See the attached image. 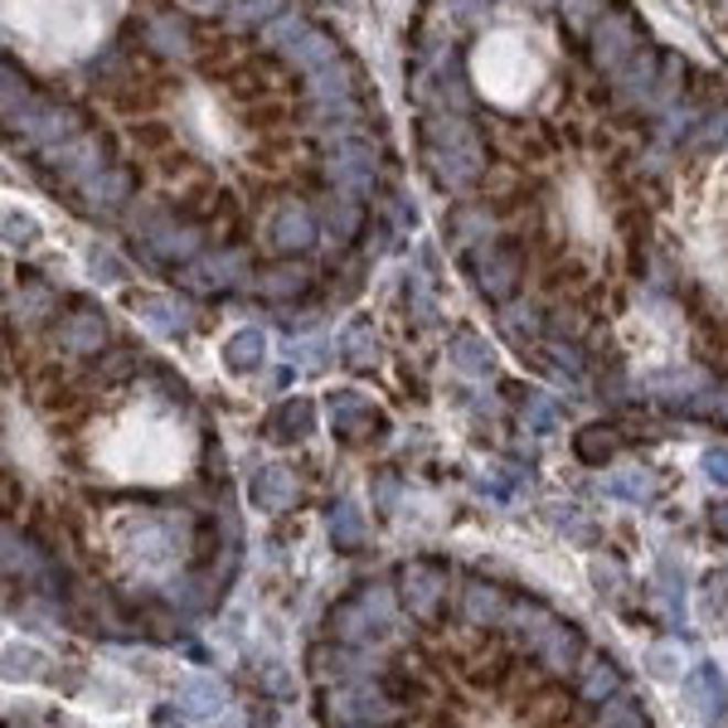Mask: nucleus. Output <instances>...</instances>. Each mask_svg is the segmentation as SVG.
<instances>
[{
    "label": "nucleus",
    "mask_w": 728,
    "mask_h": 728,
    "mask_svg": "<svg viewBox=\"0 0 728 728\" xmlns=\"http://www.w3.org/2000/svg\"><path fill=\"white\" fill-rule=\"evenodd\" d=\"M679 695H685L689 704V714H695L699 724H709V728H719L724 719V709H728V685H724V675H719V665L714 661H699L695 671H689L685 679H679Z\"/></svg>",
    "instance_id": "nucleus-7"
},
{
    "label": "nucleus",
    "mask_w": 728,
    "mask_h": 728,
    "mask_svg": "<svg viewBox=\"0 0 728 728\" xmlns=\"http://www.w3.org/2000/svg\"><path fill=\"white\" fill-rule=\"evenodd\" d=\"M709 525H714V529H719V534H724V539H728V501H724V505H714V515H709Z\"/></svg>",
    "instance_id": "nucleus-61"
},
{
    "label": "nucleus",
    "mask_w": 728,
    "mask_h": 728,
    "mask_svg": "<svg viewBox=\"0 0 728 728\" xmlns=\"http://www.w3.org/2000/svg\"><path fill=\"white\" fill-rule=\"evenodd\" d=\"M224 704H228V685L214 675H190L175 689V709L190 714V719H214V714H224Z\"/></svg>",
    "instance_id": "nucleus-15"
},
{
    "label": "nucleus",
    "mask_w": 728,
    "mask_h": 728,
    "mask_svg": "<svg viewBox=\"0 0 728 728\" xmlns=\"http://www.w3.org/2000/svg\"><path fill=\"white\" fill-rule=\"evenodd\" d=\"M477 287L491 301H505L520 287V258L510 248H485L477 258Z\"/></svg>",
    "instance_id": "nucleus-16"
},
{
    "label": "nucleus",
    "mask_w": 728,
    "mask_h": 728,
    "mask_svg": "<svg viewBox=\"0 0 728 728\" xmlns=\"http://www.w3.org/2000/svg\"><path fill=\"white\" fill-rule=\"evenodd\" d=\"M501 325H505V335H510V340H529V335H539V315H534L529 307H510V311H501Z\"/></svg>",
    "instance_id": "nucleus-46"
},
{
    "label": "nucleus",
    "mask_w": 728,
    "mask_h": 728,
    "mask_svg": "<svg viewBox=\"0 0 728 728\" xmlns=\"http://www.w3.org/2000/svg\"><path fill=\"white\" fill-rule=\"evenodd\" d=\"M471 78H477V88L491 97V103L515 107L539 88L544 54L525 40V34H491V40L471 54Z\"/></svg>",
    "instance_id": "nucleus-1"
},
{
    "label": "nucleus",
    "mask_w": 728,
    "mask_h": 728,
    "mask_svg": "<svg viewBox=\"0 0 728 728\" xmlns=\"http://www.w3.org/2000/svg\"><path fill=\"white\" fill-rule=\"evenodd\" d=\"M24 107H30V93H24V83H20V73L15 68H6V117L15 121Z\"/></svg>",
    "instance_id": "nucleus-52"
},
{
    "label": "nucleus",
    "mask_w": 728,
    "mask_h": 728,
    "mask_svg": "<svg viewBox=\"0 0 728 728\" xmlns=\"http://www.w3.org/2000/svg\"><path fill=\"white\" fill-rule=\"evenodd\" d=\"M408 307H413V321H418V325H432V321H437V301H432V291H428V282H422V277H413Z\"/></svg>",
    "instance_id": "nucleus-48"
},
{
    "label": "nucleus",
    "mask_w": 728,
    "mask_h": 728,
    "mask_svg": "<svg viewBox=\"0 0 728 728\" xmlns=\"http://www.w3.org/2000/svg\"><path fill=\"white\" fill-rule=\"evenodd\" d=\"M520 413H525L529 432H554L558 422H564V408H558L549 394H525V408H520Z\"/></svg>",
    "instance_id": "nucleus-40"
},
{
    "label": "nucleus",
    "mask_w": 728,
    "mask_h": 728,
    "mask_svg": "<svg viewBox=\"0 0 728 728\" xmlns=\"http://www.w3.org/2000/svg\"><path fill=\"white\" fill-rule=\"evenodd\" d=\"M6 243H10V248H24V243H34V218L6 214Z\"/></svg>",
    "instance_id": "nucleus-55"
},
{
    "label": "nucleus",
    "mask_w": 728,
    "mask_h": 728,
    "mask_svg": "<svg viewBox=\"0 0 728 728\" xmlns=\"http://www.w3.org/2000/svg\"><path fill=\"white\" fill-rule=\"evenodd\" d=\"M325 175H331V185L345 194V200H360V194L374 190V156L370 146L360 141H335L331 156H325Z\"/></svg>",
    "instance_id": "nucleus-6"
},
{
    "label": "nucleus",
    "mask_w": 728,
    "mask_h": 728,
    "mask_svg": "<svg viewBox=\"0 0 728 728\" xmlns=\"http://www.w3.org/2000/svg\"><path fill=\"white\" fill-rule=\"evenodd\" d=\"M602 495H612V501H631V505H641V501H651V495H655V477H651L646 467L612 471V477L602 481Z\"/></svg>",
    "instance_id": "nucleus-29"
},
{
    "label": "nucleus",
    "mask_w": 728,
    "mask_h": 728,
    "mask_svg": "<svg viewBox=\"0 0 728 728\" xmlns=\"http://www.w3.org/2000/svg\"><path fill=\"white\" fill-rule=\"evenodd\" d=\"M263 234H267V243H272L277 253L311 248V243H315V214H311V204H301V200L272 204V214L263 218Z\"/></svg>",
    "instance_id": "nucleus-8"
},
{
    "label": "nucleus",
    "mask_w": 728,
    "mask_h": 728,
    "mask_svg": "<svg viewBox=\"0 0 728 728\" xmlns=\"http://www.w3.org/2000/svg\"><path fill=\"white\" fill-rule=\"evenodd\" d=\"M340 360H345L350 370H374V364H379V340H374L370 325H350V331L340 335Z\"/></svg>",
    "instance_id": "nucleus-33"
},
{
    "label": "nucleus",
    "mask_w": 728,
    "mask_h": 728,
    "mask_svg": "<svg viewBox=\"0 0 728 728\" xmlns=\"http://www.w3.org/2000/svg\"><path fill=\"white\" fill-rule=\"evenodd\" d=\"M58 345L68 355H97L107 345V321L97 311H73L64 325H58Z\"/></svg>",
    "instance_id": "nucleus-19"
},
{
    "label": "nucleus",
    "mask_w": 728,
    "mask_h": 728,
    "mask_svg": "<svg viewBox=\"0 0 728 728\" xmlns=\"http://www.w3.org/2000/svg\"><path fill=\"white\" fill-rule=\"evenodd\" d=\"M15 568H20V574H34V568H40V564H34L30 544H24L20 534L6 525V574H15Z\"/></svg>",
    "instance_id": "nucleus-47"
},
{
    "label": "nucleus",
    "mask_w": 728,
    "mask_h": 728,
    "mask_svg": "<svg viewBox=\"0 0 728 728\" xmlns=\"http://www.w3.org/2000/svg\"><path fill=\"white\" fill-rule=\"evenodd\" d=\"M287 58H291V64H297L301 73H315L321 64H331V58H340V54H335V40H331V34H321V30H307V34H301L297 44L287 49Z\"/></svg>",
    "instance_id": "nucleus-31"
},
{
    "label": "nucleus",
    "mask_w": 728,
    "mask_h": 728,
    "mask_svg": "<svg viewBox=\"0 0 728 728\" xmlns=\"http://www.w3.org/2000/svg\"><path fill=\"white\" fill-rule=\"evenodd\" d=\"M598 728H646V714H641V704L636 699H607L602 704V719Z\"/></svg>",
    "instance_id": "nucleus-43"
},
{
    "label": "nucleus",
    "mask_w": 728,
    "mask_h": 728,
    "mask_svg": "<svg viewBox=\"0 0 728 728\" xmlns=\"http://www.w3.org/2000/svg\"><path fill=\"white\" fill-rule=\"evenodd\" d=\"M452 238L467 248V243H481L491 238V214L477 210V204H461V210L452 214Z\"/></svg>",
    "instance_id": "nucleus-39"
},
{
    "label": "nucleus",
    "mask_w": 728,
    "mask_h": 728,
    "mask_svg": "<svg viewBox=\"0 0 728 728\" xmlns=\"http://www.w3.org/2000/svg\"><path fill=\"white\" fill-rule=\"evenodd\" d=\"M10 10H24V15H40L34 30V44H54V49H78L88 44L93 34V0H10Z\"/></svg>",
    "instance_id": "nucleus-3"
},
{
    "label": "nucleus",
    "mask_w": 728,
    "mask_h": 728,
    "mask_svg": "<svg viewBox=\"0 0 728 728\" xmlns=\"http://www.w3.org/2000/svg\"><path fill=\"white\" fill-rule=\"evenodd\" d=\"M137 315L156 335H190L194 331V307L185 297H175V291H141Z\"/></svg>",
    "instance_id": "nucleus-10"
},
{
    "label": "nucleus",
    "mask_w": 728,
    "mask_h": 728,
    "mask_svg": "<svg viewBox=\"0 0 728 728\" xmlns=\"http://www.w3.org/2000/svg\"><path fill=\"white\" fill-rule=\"evenodd\" d=\"M704 477H709L714 485H728V452H719V447L704 452Z\"/></svg>",
    "instance_id": "nucleus-58"
},
{
    "label": "nucleus",
    "mask_w": 728,
    "mask_h": 728,
    "mask_svg": "<svg viewBox=\"0 0 728 728\" xmlns=\"http://www.w3.org/2000/svg\"><path fill=\"white\" fill-rule=\"evenodd\" d=\"M719 607H728V574L724 568H714L709 578H704V612H719Z\"/></svg>",
    "instance_id": "nucleus-50"
},
{
    "label": "nucleus",
    "mask_w": 728,
    "mask_h": 728,
    "mask_svg": "<svg viewBox=\"0 0 728 728\" xmlns=\"http://www.w3.org/2000/svg\"><path fill=\"white\" fill-rule=\"evenodd\" d=\"M592 578H598V592H607V598L622 588V568H617V564H602V558L592 564Z\"/></svg>",
    "instance_id": "nucleus-57"
},
{
    "label": "nucleus",
    "mask_w": 728,
    "mask_h": 728,
    "mask_svg": "<svg viewBox=\"0 0 728 728\" xmlns=\"http://www.w3.org/2000/svg\"><path fill=\"white\" fill-rule=\"evenodd\" d=\"M194 10H224V0H190Z\"/></svg>",
    "instance_id": "nucleus-62"
},
{
    "label": "nucleus",
    "mask_w": 728,
    "mask_h": 728,
    "mask_svg": "<svg viewBox=\"0 0 728 728\" xmlns=\"http://www.w3.org/2000/svg\"><path fill=\"white\" fill-rule=\"evenodd\" d=\"M558 6H564L568 24H578V30H588V24H598V20L607 15L602 0H558Z\"/></svg>",
    "instance_id": "nucleus-49"
},
{
    "label": "nucleus",
    "mask_w": 728,
    "mask_h": 728,
    "mask_svg": "<svg viewBox=\"0 0 728 728\" xmlns=\"http://www.w3.org/2000/svg\"><path fill=\"white\" fill-rule=\"evenodd\" d=\"M88 267H93V282H117V277H121V263L107 248H93L88 253Z\"/></svg>",
    "instance_id": "nucleus-54"
},
{
    "label": "nucleus",
    "mask_w": 728,
    "mask_h": 728,
    "mask_svg": "<svg viewBox=\"0 0 728 728\" xmlns=\"http://www.w3.org/2000/svg\"><path fill=\"white\" fill-rule=\"evenodd\" d=\"M655 592H661V607L671 617V627L685 622V568H679L675 554L655 558Z\"/></svg>",
    "instance_id": "nucleus-23"
},
{
    "label": "nucleus",
    "mask_w": 728,
    "mask_h": 728,
    "mask_svg": "<svg viewBox=\"0 0 728 728\" xmlns=\"http://www.w3.org/2000/svg\"><path fill=\"white\" fill-rule=\"evenodd\" d=\"M422 151H428L432 175L442 180L447 190L471 185L485 165V141L477 137V127H471L461 113L422 117Z\"/></svg>",
    "instance_id": "nucleus-2"
},
{
    "label": "nucleus",
    "mask_w": 728,
    "mask_h": 728,
    "mask_svg": "<svg viewBox=\"0 0 728 728\" xmlns=\"http://www.w3.org/2000/svg\"><path fill=\"white\" fill-rule=\"evenodd\" d=\"M307 282H311V272L307 267H272V272H263L258 277V291L263 297H272V301H282V297H297V291H307Z\"/></svg>",
    "instance_id": "nucleus-35"
},
{
    "label": "nucleus",
    "mask_w": 728,
    "mask_h": 728,
    "mask_svg": "<svg viewBox=\"0 0 728 728\" xmlns=\"http://www.w3.org/2000/svg\"><path fill=\"white\" fill-rule=\"evenodd\" d=\"M272 15H282V0H243V6H238L243 24H267Z\"/></svg>",
    "instance_id": "nucleus-51"
},
{
    "label": "nucleus",
    "mask_w": 728,
    "mask_h": 728,
    "mask_svg": "<svg viewBox=\"0 0 728 728\" xmlns=\"http://www.w3.org/2000/svg\"><path fill=\"white\" fill-rule=\"evenodd\" d=\"M442 592H447V568L432 564V558H408L398 568V598L418 622H432L437 607H442Z\"/></svg>",
    "instance_id": "nucleus-5"
},
{
    "label": "nucleus",
    "mask_w": 728,
    "mask_h": 728,
    "mask_svg": "<svg viewBox=\"0 0 728 728\" xmlns=\"http://www.w3.org/2000/svg\"><path fill=\"white\" fill-rule=\"evenodd\" d=\"M15 127L24 131L30 141H44V146H64L73 137V113L54 103H40V97H30V107L15 117Z\"/></svg>",
    "instance_id": "nucleus-14"
},
{
    "label": "nucleus",
    "mask_w": 728,
    "mask_h": 728,
    "mask_svg": "<svg viewBox=\"0 0 728 728\" xmlns=\"http://www.w3.org/2000/svg\"><path fill=\"white\" fill-rule=\"evenodd\" d=\"M447 360H452L461 374H477V379L495 374V350L485 345V340H481L477 331H457V335H452V345H447Z\"/></svg>",
    "instance_id": "nucleus-25"
},
{
    "label": "nucleus",
    "mask_w": 728,
    "mask_h": 728,
    "mask_svg": "<svg viewBox=\"0 0 728 728\" xmlns=\"http://www.w3.org/2000/svg\"><path fill=\"white\" fill-rule=\"evenodd\" d=\"M54 165L64 170L68 180H93L103 165V146H97L93 137H68L64 146H54Z\"/></svg>",
    "instance_id": "nucleus-21"
},
{
    "label": "nucleus",
    "mask_w": 728,
    "mask_h": 728,
    "mask_svg": "<svg viewBox=\"0 0 728 728\" xmlns=\"http://www.w3.org/2000/svg\"><path fill=\"white\" fill-rule=\"evenodd\" d=\"M141 238L151 248V258H161V263H190L200 253V234L190 224H175V218H146Z\"/></svg>",
    "instance_id": "nucleus-12"
},
{
    "label": "nucleus",
    "mask_w": 728,
    "mask_h": 728,
    "mask_svg": "<svg viewBox=\"0 0 728 728\" xmlns=\"http://www.w3.org/2000/svg\"><path fill=\"white\" fill-rule=\"evenodd\" d=\"M574 452L578 461H588V467H602V461H612L622 452V432L607 428V422H592V428H578L574 437Z\"/></svg>",
    "instance_id": "nucleus-26"
},
{
    "label": "nucleus",
    "mask_w": 728,
    "mask_h": 728,
    "mask_svg": "<svg viewBox=\"0 0 728 728\" xmlns=\"http://www.w3.org/2000/svg\"><path fill=\"white\" fill-rule=\"evenodd\" d=\"M263 355H267V340H263V331H234L228 335V345H224V370L228 374H253L263 364Z\"/></svg>",
    "instance_id": "nucleus-27"
},
{
    "label": "nucleus",
    "mask_w": 728,
    "mask_h": 728,
    "mask_svg": "<svg viewBox=\"0 0 728 728\" xmlns=\"http://www.w3.org/2000/svg\"><path fill=\"white\" fill-rule=\"evenodd\" d=\"M325 529H331V544L335 549H360L364 534H370V520L355 501H335L325 505Z\"/></svg>",
    "instance_id": "nucleus-22"
},
{
    "label": "nucleus",
    "mask_w": 728,
    "mask_h": 728,
    "mask_svg": "<svg viewBox=\"0 0 728 728\" xmlns=\"http://www.w3.org/2000/svg\"><path fill=\"white\" fill-rule=\"evenodd\" d=\"M243 267H248V258L243 253H214V258H204L200 267H194V282L200 287H234L238 277H243Z\"/></svg>",
    "instance_id": "nucleus-32"
},
{
    "label": "nucleus",
    "mask_w": 728,
    "mask_h": 728,
    "mask_svg": "<svg viewBox=\"0 0 728 728\" xmlns=\"http://www.w3.org/2000/svg\"><path fill=\"white\" fill-rule=\"evenodd\" d=\"M325 228H331V234L335 238H350V234H355V228H360V210H355V204H340V200H325Z\"/></svg>",
    "instance_id": "nucleus-45"
},
{
    "label": "nucleus",
    "mask_w": 728,
    "mask_h": 728,
    "mask_svg": "<svg viewBox=\"0 0 728 728\" xmlns=\"http://www.w3.org/2000/svg\"><path fill=\"white\" fill-rule=\"evenodd\" d=\"M335 350H340V340H331V335H297L291 340V364L297 370H321V364H331Z\"/></svg>",
    "instance_id": "nucleus-36"
},
{
    "label": "nucleus",
    "mask_w": 728,
    "mask_h": 728,
    "mask_svg": "<svg viewBox=\"0 0 728 728\" xmlns=\"http://www.w3.org/2000/svg\"><path fill=\"white\" fill-rule=\"evenodd\" d=\"M325 714L345 728L350 724H379V719H388V699L374 685H345V689H331Z\"/></svg>",
    "instance_id": "nucleus-11"
},
{
    "label": "nucleus",
    "mask_w": 728,
    "mask_h": 728,
    "mask_svg": "<svg viewBox=\"0 0 728 728\" xmlns=\"http://www.w3.org/2000/svg\"><path fill=\"white\" fill-rule=\"evenodd\" d=\"M374 495H379V510H394L398 505V477H379Z\"/></svg>",
    "instance_id": "nucleus-59"
},
{
    "label": "nucleus",
    "mask_w": 728,
    "mask_h": 728,
    "mask_svg": "<svg viewBox=\"0 0 728 728\" xmlns=\"http://www.w3.org/2000/svg\"><path fill=\"white\" fill-rule=\"evenodd\" d=\"M151 44L161 49V54H170V58L190 54V34H185V24H180L175 15H156L151 20Z\"/></svg>",
    "instance_id": "nucleus-38"
},
{
    "label": "nucleus",
    "mask_w": 728,
    "mask_h": 728,
    "mask_svg": "<svg viewBox=\"0 0 728 728\" xmlns=\"http://www.w3.org/2000/svg\"><path fill=\"white\" fill-rule=\"evenodd\" d=\"M529 646L534 655L544 661V671H554V675H564V671H574V661H578V651H582V636L568 622H544L539 631L529 636Z\"/></svg>",
    "instance_id": "nucleus-13"
},
{
    "label": "nucleus",
    "mask_w": 728,
    "mask_h": 728,
    "mask_svg": "<svg viewBox=\"0 0 728 728\" xmlns=\"http://www.w3.org/2000/svg\"><path fill=\"white\" fill-rule=\"evenodd\" d=\"M307 30H311V24L301 20V15H277L272 24H267V44H272L277 54H287V49L297 44V40H301V34H307Z\"/></svg>",
    "instance_id": "nucleus-44"
},
{
    "label": "nucleus",
    "mask_w": 728,
    "mask_h": 728,
    "mask_svg": "<svg viewBox=\"0 0 728 728\" xmlns=\"http://www.w3.org/2000/svg\"><path fill=\"white\" fill-rule=\"evenodd\" d=\"M6 661H10V665H6V675L15 679V675H30V661H34V655H30V651H15V646H10V651H6Z\"/></svg>",
    "instance_id": "nucleus-60"
},
{
    "label": "nucleus",
    "mask_w": 728,
    "mask_h": 728,
    "mask_svg": "<svg viewBox=\"0 0 728 728\" xmlns=\"http://www.w3.org/2000/svg\"><path fill=\"white\" fill-rule=\"evenodd\" d=\"M297 495H301V485L297 477H291L287 467H263L258 477H253V505L267 510V515H282V510L297 505Z\"/></svg>",
    "instance_id": "nucleus-18"
},
{
    "label": "nucleus",
    "mask_w": 728,
    "mask_h": 728,
    "mask_svg": "<svg viewBox=\"0 0 728 728\" xmlns=\"http://www.w3.org/2000/svg\"><path fill=\"white\" fill-rule=\"evenodd\" d=\"M350 728H370V724H350Z\"/></svg>",
    "instance_id": "nucleus-63"
},
{
    "label": "nucleus",
    "mask_w": 728,
    "mask_h": 728,
    "mask_svg": "<svg viewBox=\"0 0 728 728\" xmlns=\"http://www.w3.org/2000/svg\"><path fill=\"white\" fill-rule=\"evenodd\" d=\"M655 394L665 398V404H689L695 408V398H699V379L689 370H665V374H655Z\"/></svg>",
    "instance_id": "nucleus-37"
},
{
    "label": "nucleus",
    "mask_w": 728,
    "mask_h": 728,
    "mask_svg": "<svg viewBox=\"0 0 728 728\" xmlns=\"http://www.w3.org/2000/svg\"><path fill=\"white\" fill-rule=\"evenodd\" d=\"M49 307H54V291H49V287H20L15 297H10V315H15V321H24V325L40 321Z\"/></svg>",
    "instance_id": "nucleus-42"
},
{
    "label": "nucleus",
    "mask_w": 728,
    "mask_h": 728,
    "mask_svg": "<svg viewBox=\"0 0 728 728\" xmlns=\"http://www.w3.org/2000/svg\"><path fill=\"white\" fill-rule=\"evenodd\" d=\"M631 54H636V20H631L627 10H607V15L592 24V58H598V68L617 73Z\"/></svg>",
    "instance_id": "nucleus-9"
},
{
    "label": "nucleus",
    "mask_w": 728,
    "mask_h": 728,
    "mask_svg": "<svg viewBox=\"0 0 728 728\" xmlns=\"http://www.w3.org/2000/svg\"><path fill=\"white\" fill-rule=\"evenodd\" d=\"M617 88L627 97H655V88H661V54H655V49H636V54L617 68Z\"/></svg>",
    "instance_id": "nucleus-20"
},
{
    "label": "nucleus",
    "mask_w": 728,
    "mask_h": 728,
    "mask_svg": "<svg viewBox=\"0 0 728 728\" xmlns=\"http://www.w3.org/2000/svg\"><path fill=\"white\" fill-rule=\"evenodd\" d=\"M331 627L340 641H379L388 627H394V602H388V588L370 582V588L350 592L345 602H335Z\"/></svg>",
    "instance_id": "nucleus-4"
},
{
    "label": "nucleus",
    "mask_w": 728,
    "mask_h": 728,
    "mask_svg": "<svg viewBox=\"0 0 728 728\" xmlns=\"http://www.w3.org/2000/svg\"><path fill=\"white\" fill-rule=\"evenodd\" d=\"M699 141L704 146H728V107H724V113H714V117H704Z\"/></svg>",
    "instance_id": "nucleus-56"
},
{
    "label": "nucleus",
    "mask_w": 728,
    "mask_h": 728,
    "mask_svg": "<svg viewBox=\"0 0 728 728\" xmlns=\"http://www.w3.org/2000/svg\"><path fill=\"white\" fill-rule=\"evenodd\" d=\"M311 428H315L311 398H291V404H282L272 413V437H277V442H301Z\"/></svg>",
    "instance_id": "nucleus-30"
},
{
    "label": "nucleus",
    "mask_w": 728,
    "mask_h": 728,
    "mask_svg": "<svg viewBox=\"0 0 728 728\" xmlns=\"http://www.w3.org/2000/svg\"><path fill=\"white\" fill-rule=\"evenodd\" d=\"M325 413H331V428L340 437H364V432H374L379 428V408L370 404V398H360V394H331V404H325Z\"/></svg>",
    "instance_id": "nucleus-17"
},
{
    "label": "nucleus",
    "mask_w": 728,
    "mask_h": 728,
    "mask_svg": "<svg viewBox=\"0 0 728 728\" xmlns=\"http://www.w3.org/2000/svg\"><path fill=\"white\" fill-rule=\"evenodd\" d=\"M646 671H651L655 679H679L675 651H671V646H655V651H646Z\"/></svg>",
    "instance_id": "nucleus-53"
},
{
    "label": "nucleus",
    "mask_w": 728,
    "mask_h": 728,
    "mask_svg": "<svg viewBox=\"0 0 728 728\" xmlns=\"http://www.w3.org/2000/svg\"><path fill=\"white\" fill-rule=\"evenodd\" d=\"M307 78H311L315 103H345V97H350V68L340 64V58H331V64H321L315 73H307Z\"/></svg>",
    "instance_id": "nucleus-34"
},
{
    "label": "nucleus",
    "mask_w": 728,
    "mask_h": 728,
    "mask_svg": "<svg viewBox=\"0 0 728 728\" xmlns=\"http://www.w3.org/2000/svg\"><path fill=\"white\" fill-rule=\"evenodd\" d=\"M83 190H88L93 210H121L131 194V175L127 170H97L93 180H83Z\"/></svg>",
    "instance_id": "nucleus-28"
},
{
    "label": "nucleus",
    "mask_w": 728,
    "mask_h": 728,
    "mask_svg": "<svg viewBox=\"0 0 728 728\" xmlns=\"http://www.w3.org/2000/svg\"><path fill=\"white\" fill-rule=\"evenodd\" d=\"M461 617H467L471 627H491L505 617V592L495 588V582H467V592H461Z\"/></svg>",
    "instance_id": "nucleus-24"
},
{
    "label": "nucleus",
    "mask_w": 728,
    "mask_h": 728,
    "mask_svg": "<svg viewBox=\"0 0 728 728\" xmlns=\"http://www.w3.org/2000/svg\"><path fill=\"white\" fill-rule=\"evenodd\" d=\"M617 689H622V675H617V665H607V661H598L588 675H582V699L588 704H607Z\"/></svg>",
    "instance_id": "nucleus-41"
}]
</instances>
